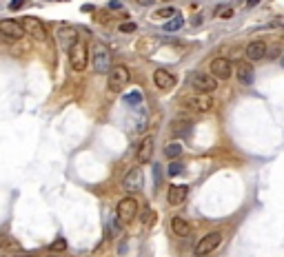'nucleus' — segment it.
<instances>
[{
    "label": "nucleus",
    "instance_id": "obj_23",
    "mask_svg": "<svg viewBox=\"0 0 284 257\" xmlns=\"http://www.w3.org/2000/svg\"><path fill=\"white\" fill-rule=\"evenodd\" d=\"M175 16V9L174 7H164V9L156 11V18H174Z\"/></svg>",
    "mask_w": 284,
    "mask_h": 257
},
{
    "label": "nucleus",
    "instance_id": "obj_30",
    "mask_svg": "<svg viewBox=\"0 0 284 257\" xmlns=\"http://www.w3.org/2000/svg\"><path fill=\"white\" fill-rule=\"evenodd\" d=\"M233 16V9H224L222 11V18H231Z\"/></svg>",
    "mask_w": 284,
    "mask_h": 257
},
{
    "label": "nucleus",
    "instance_id": "obj_35",
    "mask_svg": "<svg viewBox=\"0 0 284 257\" xmlns=\"http://www.w3.org/2000/svg\"><path fill=\"white\" fill-rule=\"evenodd\" d=\"M162 2H171V0H162Z\"/></svg>",
    "mask_w": 284,
    "mask_h": 257
},
{
    "label": "nucleus",
    "instance_id": "obj_21",
    "mask_svg": "<svg viewBox=\"0 0 284 257\" xmlns=\"http://www.w3.org/2000/svg\"><path fill=\"white\" fill-rule=\"evenodd\" d=\"M182 25H184V20H182V16L178 14V16H174L171 20L167 22V25H164V31H178Z\"/></svg>",
    "mask_w": 284,
    "mask_h": 257
},
{
    "label": "nucleus",
    "instance_id": "obj_24",
    "mask_svg": "<svg viewBox=\"0 0 284 257\" xmlns=\"http://www.w3.org/2000/svg\"><path fill=\"white\" fill-rule=\"evenodd\" d=\"M136 29H138L136 22H122V25H120V31L122 33H133Z\"/></svg>",
    "mask_w": 284,
    "mask_h": 257
},
{
    "label": "nucleus",
    "instance_id": "obj_22",
    "mask_svg": "<svg viewBox=\"0 0 284 257\" xmlns=\"http://www.w3.org/2000/svg\"><path fill=\"white\" fill-rule=\"evenodd\" d=\"M125 102H126V105H140V102H142V93H140V91L126 93V95H125Z\"/></svg>",
    "mask_w": 284,
    "mask_h": 257
},
{
    "label": "nucleus",
    "instance_id": "obj_19",
    "mask_svg": "<svg viewBox=\"0 0 284 257\" xmlns=\"http://www.w3.org/2000/svg\"><path fill=\"white\" fill-rule=\"evenodd\" d=\"M189 131H191L189 120H174L171 122V133H174V136H189Z\"/></svg>",
    "mask_w": 284,
    "mask_h": 257
},
{
    "label": "nucleus",
    "instance_id": "obj_5",
    "mask_svg": "<svg viewBox=\"0 0 284 257\" xmlns=\"http://www.w3.org/2000/svg\"><path fill=\"white\" fill-rule=\"evenodd\" d=\"M20 25H22V29H25L27 36H32L33 40H38V42L47 40V29H45V22H40L38 18L27 16V18H22V20H20Z\"/></svg>",
    "mask_w": 284,
    "mask_h": 257
},
{
    "label": "nucleus",
    "instance_id": "obj_31",
    "mask_svg": "<svg viewBox=\"0 0 284 257\" xmlns=\"http://www.w3.org/2000/svg\"><path fill=\"white\" fill-rule=\"evenodd\" d=\"M258 2H260V0H249V2H247V7H255Z\"/></svg>",
    "mask_w": 284,
    "mask_h": 257
},
{
    "label": "nucleus",
    "instance_id": "obj_36",
    "mask_svg": "<svg viewBox=\"0 0 284 257\" xmlns=\"http://www.w3.org/2000/svg\"><path fill=\"white\" fill-rule=\"evenodd\" d=\"M0 257H5V255H0Z\"/></svg>",
    "mask_w": 284,
    "mask_h": 257
},
{
    "label": "nucleus",
    "instance_id": "obj_20",
    "mask_svg": "<svg viewBox=\"0 0 284 257\" xmlns=\"http://www.w3.org/2000/svg\"><path fill=\"white\" fill-rule=\"evenodd\" d=\"M180 153H182V144H180V142H169L167 147H164V155L171 160L180 158Z\"/></svg>",
    "mask_w": 284,
    "mask_h": 257
},
{
    "label": "nucleus",
    "instance_id": "obj_11",
    "mask_svg": "<svg viewBox=\"0 0 284 257\" xmlns=\"http://www.w3.org/2000/svg\"><path fill=\"white\" fill-rule=\"evenodd\" d=\"M153 84H156L160 91H169L175 87V76H171L167 69H156V71H153Z\"/></svg>",
    "mask_w": 284,
    "mask_h": 257
},
{
    "label": "nucleus",
    "instance_id": "obj_16",
    "mask_svg": "<svg viewBox=\"0 0 284 257\" xmlns=\"http://www.w3.org/2000/svg\"><path fill=\"white\" fill-rule=\"evenodd\" d=\"M267 42L262 40H253L251 45L247 47V58L251 60V62H258V60H262L264 56H267Z\"/></svg>",
    "mask_w": 284,
    "mask_h": 257
},
{
    "label": "nucleus",
    "instance_id": "obj_1",
    "mask_svg": "<svg viewBox=\"0 0 284 257\" xmlns=\"http://www.w3.org/2000/svg\"><path fill=\"white\" fill-rule=\"evenodd\" d=\"M89 62V49H87V42L84 40H76L71 47H69V64L74 71H84Z\"/></svg>",
    "mask_w": 284,
    "mask_h": 257
},
{
    "label": "nucleus",
    "instance_id": "obj_18",
    "mask_svg": "<svg viewBox=\"0 0 284 257\" xmlns=\"http://www.w3.org/2000/svg\"><path fill=\"white\" fill-rule=\"evenodd\" d=\"M171 231H174V235L178 237H189L191 235V224L184 217H171Z\"/></svg>",
    "mask_w": 284,
    "mask_h": 257
},
{
    "label": "nucleus",
    "instance_id": "obj_8",
    "mask_svg": "<svg viewBox=\"0 0 284 257\" xmlns=\"http://www.w3.org/2000/svg\"><path fill=\"white\" fill-rule=\"evenodd\" d=\"M191 87L198 93H213L218 89V80L211 74H193L191 76Z\"/></svg>",
    "mask_w": 284,
    "mask_h": 257
},
{
    "label": "nucleus",
    "instance_id": "obj_34",
    "mask_svg": "<svg viewBox=\"0 0 284 257\" xmlns=\"http://www.w3.org/2000/svg\"><path fill=\"white\" fill-rule=\"evenodd\" d=\"M282 67H284V56H282Z\"/></svg>",
    "mask_w": 284,
    "mask_h": 257
},
{
    "label": "nucleus",
    "instance_id": "obj_9",
    "mask_svg": "<svg viewBox=\"0 0 284 257\" xmlns=\"http://www.w3.org/2000/svg\"><path fill=\"white\" fill-rule=\"evenodd\" d=\"M136 213H138V202H136V197L126 195V197H122L120 202H118L116 215H118V220H120V222L133 220V217H136Z\"/></svg>",
    "mask_w": 284,
    "mask_h": 257
},
{
    "label": "nucleus",
    "instance_id": "obj_6",
    "mask_svg": "<svg viewBox=\"0 0 284 257\" xmlns=\"http://www.w3.org/2000/svg\"><path fill=\"white\" fill-rule=\"evenodd\" d=\"M94 69L98 74H109V69H111V53L100 42L94 45Z\"/></svg>",
    "mask_w": 284,
    "mask_h": 257
},
{
    "label": "nucleus",
    "instance_id": "obj_2",
    "mask_svg": "<svg viewBox=\"0 0 284 257\" xmlns=\"http://www.w3.org/2000/svg\"><path fill=\"white\" fill-rule=\"evenodd\" d=\"M131 80V74L125 64H116V67L109 69V76H107V84H109V91L111 93H120L125 89L126 84Z\"/></svg>",
    "mask_w": 284,
    "mask_h": 257
},
{
    "label": "nucleus",
    "instance_id": "obj_7",
    "mask_svg": "<svg viewBox=\"0 0 284 257\" xmlns=\"http://www.w3.org/2000/svg\"><path fill=\"white\" fill-rule=\"evenodd\" d=\"M0 36L7 38L9 42H14V40H20V38L25 36V29H22L20 20L5 18V20H0Z\"/></svg>",
    "mask_w": 284,
    "mask_h": 257
},
{
    "label": "nucleus",
    "instance_id": "obj_29",
    "mask_svg": "<svg viewBox=\"0 0 284 257\" xmlns=\"http://www.w3.org/2000/svg\"><path fill=\"white\" fill-rule=\"evenodd\" d=\"M7 242H9V237H7V235H0V248H5Z\"/></svg>",
    "mask_w": 284,
    "mask_h": 257
},
{
    "label": "nucleus",
    "instance_id": "obj_26",
    "mask_svg": "<svg viewBox=\"0 0 284 257\" xmlns=\"http://www.w3.org/2000/svg\"><path fill=\"white\" fill-rule=\"evenodd\" d=\"M64 248H67V242H64L63 237H58V240L51 244V251H64Z\"/></svg>",
    "mask_w": 284,
    "mask_h": 257
},
{
    "label": "nucleus",
    "instance_id": "obj_27",
    "mask_svg": "<svg viewBox=\"0 0 284 257\" xmlns=\"http://www.w3.org/2000/svg\"><path fill=\"white\" fill-rule=\"evenodd\" d=\"M22 5H25V0H11V2H9V9L18 11V9H20V7H22Z\"/></svg>",
    "mask_w": 284,
    "mask_h": 257
},
{
    "label": "nucleus",
    "instance_id": "obj_10",
    "mask_svg": "<svg viewBox=\"0 0 284 257\" xmlns=\"http://www.w3.org/2000/svg\"><path fill=\"white\" fill-rule=\"evenodd\" d=\"M211 76L216 80H226L233 76V67H231V60L226 58H216L211 62Z\"/></svg>",
    "mask_w": 284,
    "mask_h": 257
},
{
    "label": "nucleus",
    "instance_id": "obj_4",
    "mask_svg": "<svg viewBox=\"0 0 284 257\" xmlns=\"http://www.w3.org/2000/svg\"><path fill=\"white\" fill-rule=\"evenodd\" d=\"M220 242H222V231H211V233H206L198 244H195L193 253L198 257H205V255H209V253L216 251V248L220 246Z\"/></svg>",
    "mask_w": 284,
    "mask_h": 257
},
{
    "label": "nucleus",
    "instance_id": "obj_12",
    "mask_svg": "<svg viewBox=\"0 0 284 257\" xmlns=\"http://www.w3.org/2000/svg\"><path fill=\"white\" fill-rule=\"evenodd\" d=\"M142 171L140 168H131L129 173L125 175V180H122V186H125V191H129V193H138V191H142Z\"/></svg>",
    "mask_w": 284,
    "mask_h": 257
},
{
    "label": "nucleus",
    "instance_id": "obj_28",
    "mask_svg": "<svg viewBox=\"0 0 284 257\" xmlns=\"http://www.w3.org/2000/svg\"><path fill=\"white\" fill-rule=\"evenodd\" d=\"M109 9H122V2H120V0H111V2H109Z\"/></svg>",
    "mask_w": 284,
    "mask_h": 257
},
{
    "label": "nucleus",
    "instance_id": "obj_32",
    "mask_svg": "<svg viewBox=\"0 0 284 257\" xmlns=\"http://www.w3.org/2000/svg\"><path fill=\"white\" fill-rule=\"evenodd\" d=\"M140 5H149V2H153V0H138Z\"/></svg>",
    "mask_w": 284,
    "mask_h": 257
},
{
    "label": "nucleus",
    "instance_id": "obj_15",
    "mask_svg": "<svg viewBox=\"0 0 284 257\" xmlns=\"http://www.w3.org/2000/svg\"><path fill=\"white\" fill-rule=\"evenodd\" d=\"M236 74H237V80L242 84H253V80H255V71H253V67L247 60H240L236 64Z\"/></svg>",
    "mask_w": 284,
    "mask_h": 257
},
{
    "label": "nucleus",
    "instance_id": "obj_33",
    "mask_svg": "<svg viewBox=\"0 0 284 257\" xmlns=\"http://www.w3.org/2000/svg\"><path fill=\"white\" fill-rule=\"evenodd\" d=\"M18 257H32V255H18Z\"/></svg>",
    "mask_w": 284,
    "mask_h": 257
},
{
    "label": "nucleus",
    "instance_id": "obj_14",
    "mask_svg": "<svg viewBox=\"0 0 284 257\" xmlns=\"http://www.w3.org/2000/svg\"><path fill=\"white\" fill-rule=\"evenodd\" d=\"M153 147H156V140H153L151 136L142 137L140 147H138V153H136L138 162H140V164H147L149 160H151V155H153Z\"/></svg>",
    "mask_w": 284,
    "mask_h": 257
},
{
    "label": "nucleus",
    "instance_id": "obj_17",
    "mask_svg": "<svg viewBox=\"0 0 284 257\" xmlns=\"http://www.w3.org/2000/svg\"><path fill=\"white\" fill-rule=\"evenodd\" d=\"M187 193H189V189L187 186H182V184H174L171 189H169V193H167V199H169V204L171 206H178V204H182L184 199H187Z\"/></svg>",
    "mask_w": 284,
    "mask_h": 257
},
{
    "label": "nucleus",
    "instance_id": "obj_25",
    "mask_svg": "<svg viewBox=\"0 0 284 257\" xmlns=\"http://www.w3.org/2000/svg\"><path fill=\"white\" fill-rule=\"evenodd\" d=\"M178 173H182V164H180V162H171V164H169V175H178Z\"/></svg>",
    "mask_w": 284,
    "mask_h": 257
},
{
    "label": "nucleus",
    "instance_id": "obj_13",
    "mask_svg": "<svg viewBox=\"0 0 284 257\" xmlns=\"http://www.w3.org/2000/svg\"><path fill=\"white\" fill-rule=\"evenodd\" d=\"M56 38H58L60 47L69 49L76 40H78V31H76V27H71V25H63V27H58V31H56Z\"/></svg>",
    "mask_w": 284,
    "mask_h": 257
},
{
    "label": "nucleus",
    "instance_id": "obj_3",
    "mask_svg": "<svg viewBox=\"0 0 284 257\" xmlns=\"http://www.w3.org/2000/svg\"><path fill=\"white\" fill-rule=\"evenodd\" d=\"M182 106L187 111H193V113H209L213 109V100L206 93H191L182 98Z\"/></svg>",
    "mask_w": 284,
    "mask_h": 257
}]
</instances>
